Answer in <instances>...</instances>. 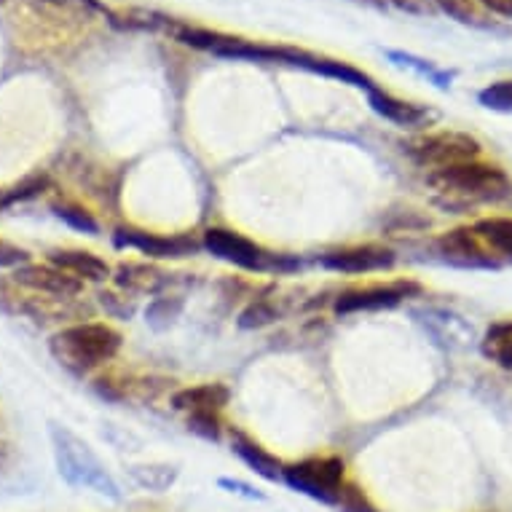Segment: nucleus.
I'll return each instance as SVG.
<instances>
[{"label":"nucleus","instance_id":"1","mask_svg":"<svg viewBox=\"0 0 512 512\" xmlns=\"http://www.w3.org/2000/svg\"><path fill=\"white\" fill-rule=\"evenodd\" d=\"M427 183L437 191L435 204L448 215H464L478 207L512 204V180L499 164L491 161H464L454 167L432 169Z\"/></svg>","mask_w":512,"mask_h":512},{"label":"nucleus","instance_id":"2","mask_svg":"<svg viewBox=\"0 0 512 512\" xmlns=\"http://www.w3.org/2000/svg\"><path fill=\"white\" fill-rule=\"evenodd\" d=\"M121 344L124 336L108 322H76L51 336L49 352L68 373L84 378L116 360Z\"/></svg>","mask_w":512,"mask_h":512},{"label":"nucleus","instance_id":"3","mask_svg":"<svg viewBox=\"0 0 512 512\" xmlns=\"http://www.w3.org/2000/svg\"><path fill=\"white\" fill-rule=\"evenodd\" d=\"M49 437L57 472L68 486L86 488V491H94L105 499L121 502V496H124L121 486L84 437H78L76 432H70L62 424H49Z\"/></svg>","mask_w":512,"mask_h":512},{"label":"nucleus","instance_id":"4","mask_svg":"<svg viewBox=\"0 0 512 512\" xmlns=\"http://www.w3.org/2000/svg\"><path fill=\"white\" fill-rule=\"evenodd\" d=\"M202 247L218 261L231 263L236 269L255 271V274H290V271L301 269V261L293 255L263 250L261 244L252 242L239 231H231V228H204Z\"/></svg>","mask_w":512,"mask_h":512},{"label":"nucleus","instance_id":"5","mask_svg":"<svg viewBox=\"0 0 512 512\" xmlns=\"http://www.w3.org/2000/svg\"><path fill=\"white\" fill-rule=\"evenodd\" d=\"M346 480V462L341 456H309L301 462L285 464L282 470V483L290 491L328 507H336Z\"/></svg>","mask_w":512,"mask_h":512},{"label":"nucleus","instance_id":"6","mask_svg":"<svg viewBox=\"0 0 512 512\" xmlns=\"http://www.w3.org/2000/svg\"><path fill=\"white\" fill-rule=\"evenodd\" d=\"M405 156L416 164V167L427 169H443L464 164V161H478L483 156V145L478 137L467 135V132H454V129H443V132H429L419 135L403 143Z\"/></svg>","mask_w":512,"mask_h":512},{"label":"nucleus","instance_id":"7","mask_svg":"<svg viewBox=\"0 0 512 512\" xmlns=\"http://www.w3.org/2000/svg\"><path fill=\"white\" fill-rule=\"evenodd\" d=\"M113 247L116 250H137L156 258V261H180L191 258L202 247V239L191 234H153V231H140V228H116L113 234Z\"/></svg>","mask_w":512,"mask_h":512},{"label":"nucleus","instance_id":"8","mask_svg":"<svg viewBox=\"0 0 512 512\" xmlns=\"http://www.w3.org/2000/svg\"><path fill=\"white\" fill-rule=\"evenodd\" d=\"M421 293V285L411 279H397L387 285H368L357 287V290H346L338 293L333 301V311L338 317H349V314H362V311H387L397 309L400 303L408 298H416Z\"/></svg>","mask_w":512,"mask_h":512},{"label":"nucleus","instance_id":"9","mask_svg":"<svg viewBox=\"0 0 512 512\" xmlns=\"http://www.w3.org/2000/svg\"><path fill=\"white\" fill-rule=\"evenodd\" d=\"M435 250L440 255V261L448 263V266H456V269H502V263L491 255V250L475 234L472 226H459L440 234L435 239Z\"/></svg>","mask_w":512,"mask_h":512},{"label":"nucleus","instance_id":"10","mask_svg":"<svg viewBox=\"0 0 512 512\" xmlns=\"http://www.w3.org/2000/svg\"><path fill=\"white\" fill-rule=\"evenodd\" d=\"M397 263V255L381 244H360L319 255V266L336 274H370V271H389Z\"/></svg>","mask_w":512,"mask_h":512},{"label":"nucleus","instance_id":"11","mask_svg":"<svg viewBox=\"0 0 512 512\" xmlns=\"http://www.w3.org/2000/svg\"><path fill=\"white\" fill-rule=\"evenodd\" d=\"M11 282L22 290L30 293L49 295V298H78L84 290V282L76 279L68 271L57 269V266H41V263H25L11 274Z\"/></svg>","mask_w":512,"mask_h":512},{"label":"nucleus","instance_id":"12","mask_svg":"<svg viewBox=\"0 0 512 512\" xmlns=\"http://www.w3.org/2000/svg\"><path fill=\"white\" fill-rule=\"evenodd\" d=\"M368 105L373 108V113H378L381 118H387L392 124L403 126V129H421V126H429L432 121L440 118V113L427 105H419V102L403 100V97H395L387 89L381 86H373L368 92Z\"/></svg>","mask_w":512,"mask_h":512},{"label":"nucleus","instance_id":"13","mask_svg":"<svg viewBox=\"0 0 512 512\" xmlns=\"http://www.w3.org/2000/svg\"><path fill=\"white\" fill-rule=\"evenodd\" d=\"M113 282L126 295H159L172 285V274L148 266V263H121L113 269Z\"/></svg>","mask_w":512,"mask_h":512},{"label":"nucleus","instance_id":"14","mask_svg":"<svg viewBox=\"0 0 512 512\" xmlns=\"http://www.w3.org/2000/svg\"><path fill=\"white\" fill-rule=\"evenodd\" d=\"M231 451H234L255 475H261L263 480H269V483H279V480H282L285 462L277 459L271 451H266L255 437H250L247 432H242V429H234V432H231Z\"/></svg>","mask_w":512,"mask_h":512},{"label":"nucleus","instance_id":"15","mask_svg":"<svg viewBox=\"0 0 512 512\" xmlns=\"http://www.w3.org/2000/svg\"><path fill=\"white\" fill-rule=\"evenodd\" d=\"M49 263L68 271L81 282H108V279H113L110 263H105V258L89 250H51Z\"/></svg>","mask_w":512,"mask_h":512},{"label":"nucleus","instance_id":"16","mask_svg":"<svg viewBox=\"0 0 512 512\" xmlns=\"http://www.w3.org/2000/svg\"><path fill=\"white\" fill-rule=\"evenodd\" d=\"M231 400L226 384H196L177 389L172 395V408L180 413H220Z\"/></svg>","mask_w":512,"mask_h":512},{"label":"nucleus","instance_id":"17","mask_svg":"<svg viewBox=\"0 0 512 512\" xmlns=\"http://www.w3.org/2000/svg\"><path fill=\"white\" fill-rule=\"evenodd\" d=\"M475 234L483 239L496 261L512 263V215H488L472 223Z\"/></svg>","mask_w":512,"mask_h":512},{"label":"nucleus","instance_id":"18","mask_svg":"<svg viewBox=\"0 0 512 512\" xmlns=\"http://www.w3.org/2000/svg\"><path fill=\"white\" fill-rule=\"evenodd\" d=\"M303 70H311V73H317V76L333 78V81H341V84H349L354 89H362V92L368 94L376 81L368 76V73H362L360 68H352V65H346V62H338V59H319L314 54H306L303 59Z\"/></svg>","mask_w":512,"mask_h":512},{"label":"nucleus","instance_id":"19","mask_svg":"<svg viewBox=\"0 0 512 512\" xmlns=\"http://www.w3.org/2000/svg\"><path fill=\"white\" fill-rule=\"evenodd\" d=\"M126 475L132 478L137 488H143V491H153V494H164L169 488L175 486L177 478H180V470H177V464H135V467H129Z\"/></svg>","mask_w":512,"mask_h":512},{"label":"nucleus","instance_id":"20","mask_svg":"<svg viewBox=\"0 0 512 512\" xmlns=\"http://www.w3.org/2000/svg\"><path fill=\"white\" fill-rule=\"evenodd\" d=\"M480 352L486 360H491L496 368L512 370V319L507 322H494L486 330L480 341Z\"/></svg>","mask_w":512,"mask_h":512},{"label":"nucleus","instance_id":"21","mask_svg":"<svg viewBox=\"0 0 512 512\" xmlns=\"http://www.w3.org/2000/svg\"><path fill=\"white\" fill-rule=\"evenodd\" d=\"M387 57L395 62L397 68H408V70H413V73H419V76L429 78V84H435L437 89H443V92H448V89H451L454 73L437 68L432 59H421V57H416V54H411V51H395V49H389Z\"/></svg>","mask_w":512,"mask_h":512},{"label":"nucleus","instance_id":"22","mask_svg":"<svg viewBox=\"0 0 512 512\" xmlns=\"http://www.w3.org/2000/svg\"><path fill=\"white\" fill-rule=\"evenodd\" d=\"M435 6L445 11L451 19H456V22H462V25L480 27V30L491 27V19L486 17V11H483L478 0H435Z\"/></svg>","mask_w":512,"mask_h":512},{"label":"nucleus","instance_id":"23","mask_svg":"<svg viewBox=\"0 0 512 512\" xmlns=\"http://www.w3.org/2000/svg\"><path fill=\"white\" fill-rule=\"evenodd\" d=\"M183 311V298L177 295H156L148 309H145V322L151 325L153 330H167Z\"/></svg>","mask_w":512,"mask_h":512},{"label":"nucleus","instance_id":"24","mask_svg":"<svg viewBox=\"0 0 512 512\" xmlns=\"http://www.w3.org/2000/svg\"><path fill=\"white\" fill-rule=\"evenodd\" d=\"M51 210H54V215H57L65 226L73 228V231H81V234H89V236L100 234V223L94 220L92 212H86L84 207H78V204L62 202V204H54Z\"/></svg>","mask_w":512,"mask_h":512},{"label":"nucleus","instance_id":"25","mask_svg":"<svg viewBox=\"0 0 512 512\" xmlns=\"http://www.w3.org/2000/svg\"><path fill=\"white\" fill-rule=\"evenodd\" d=\"M46 188H49V177L43 175V172H38V175H27L22 183L9 188L6 194H0V210L14 207V204L19 202H27V199H35V196H41Z\"/></svg>","mask_w":512,"mask_h":512},{"label":"nucleus","instance_id":"26","mask_svg":"<svg viewBox=\"0 0 512 512\" xmlns=\"http://www.w3.org/2000/svg\"><path fill=\"white\" fill-rule=\"evenodd\" d=\"M279 319V309L271 301H252L250 306H244L236 325L242 330H261L269 328Z\"/></svg>","mask_w":512,"mask_h":512},{"label":"nucleus","instance_id":"27","mask_svg":"<svg viewBox=\"0 0 512 512\" xmlns=\"http://www.w3.org/2000/svg\"><path fill=\"white\" fill-rule=\"evenodd\" d=\"M478 102L486 110H494V113H504V116H510L512 113V78H502V81H494V84H488L486 89H480Z\"/></svg>","mask_w":512,"mask_h":512},{"label":"nucleus","instance_id":"28","mask_svg":"<svg viewBox=\"0 0 512 512\" xmlns=\"http://www.w3.org/2000/svg\"><path fill=\"white\" fill-rule=\"evenodd\" d=\"M336 510L338 512H378V507L373 504V499L365 494V488L357 486L354 480H346L344 488H341V496H338Z\"/></svg>","mask_w":512,"mask_h":512},{"label":"nucleus","instance_id":"29","mask_svg":"<svg viewBox=\"0 0 512 512\" xmlns=\"http://www.w3.org/2000/svg\"><path fill=\"white\" fill-rule=\"evenodd\" d=\"M188 429L194 435L210 440V443H218L223 437V421H220V413H188Z\"/></svg>","mask_w":512,"mask_h":512},{"label":"nucleus","instance_id":"30","mask_svg":"<svg viewBox=\"0 0 512 512\" xmlns=\"http://www.w3.org/2000/svg\"><path fill=\"white\" fill-rule=\"evenodd\" d=\"M97 298H100V306L108 311L110 317H116V319L135 317V311H137L135 301H132L126 293H121V290H102Z\"/></svg>","mask_w":512,"mask_h":512},{"label":"nucleus","instance_id":"31","mask_svg":"<svg viewBox=\"0 0 512 512\" xmlns=\"http://www.w3.org/2000/svg\"><path fill=\"white\" fill-rule=\"evenodd\" d=\"M30 263V252L25 247H19V244L9 242V239H3L0 236V269H19V266H25Z\"/></svg>","mask_w":512,"mask_h":512},{"label":"nucleus","instance_id":"32","mask_svg":"<svg viewBox=\"0 0 512 512\" xmlns=\"http://www.w3.org/2000/svg\"><path fill=\"white\" fill-rule=\"evenodd\" d=\"M218 488H223L228 494L242 496V499H250V502H266V494H263L261 488L250 486V483H244V480L218 478Z\"/></svg>","mask_w":512,"mask_h":512},{"label":"nucleus","instance_id":"33","mask_svg":"<svg viewBox=\"0 0 512 512\" xmlns=\"http://www.w3.org/2000/svg\"><path fill=\"white\" fill-rule=\"evenodd\" d=\"M478 3L486 11H494V14H502V17H512V0H478Z\"/></svg>","mask_w":512,"mask_h":512},{"label":"nucleus","instance_id":"34","mask_svg":"<svg viewBox=\"0 0 512 512\" xmlns=\"http://www.w3.org/2000/svg\"><path fill=\"white\" fill-rule=\"evenodd\" d=\"M397 9H405L411 11V14H421V11H427V6H424V0H392Z\"/></svg>","mask_w":512,"mask_h":512},{"label":"nucleus","instance_id":"35","mask_svg":"<svg viewBox=\"0 0 512 512\" xmlns=\"http://www.w3.org/2000/svg\"><path fill=\"white\" fill-rule=\"evenodd\" d=\"M0 3H9V0H0Z\"/></svg>","mask_w":512,"mask_h":512}]
</instances>
